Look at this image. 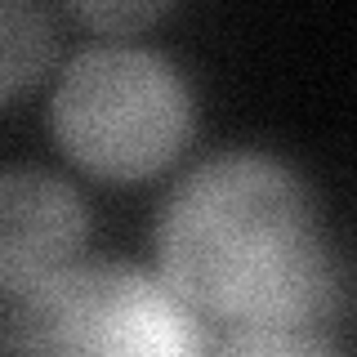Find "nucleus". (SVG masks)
I'll return each instance as SVG.
<instances>
[{"instance_id":"obj_1","label":"nucleus","mask_w":357,"mask_h":357,"mask_svg":"<svg viewBox=\"0 0 357 357\" xmlns=\"http://www.w3.org/2000/svg\"><path fill=\"white\" fill-rule=\"evenodd\" d=\"M152 268L215 335L326 326L340 255L321 201L290 156L232 143L170 178L152 219Z\"/></svg>"},{"instance_id":"obj_2","label":"nucleus","mask_w":357,"mask_h":357,"mask_svg":"<svg viewBox=\"0 0 357 357\" xmlns=\"http://www.w3.org/2000/svg\"><path fill=\"white\" fill-rule=\"evenodd\" d=\"M45 130L72 174L139 188L192 152L201 98L170 50L143 36H89L50 76Z\"/></svg>"},{"instance_id":"obj_3","label":"nucleus","mask_w":357,"mask_h":357,"mask_svg":"<svg viewBox=\"0 0 357 357\" xmlns=\"http://www.w3.org/2000/svg\"><path fill=\"white\" fill-rule=\"evenodd\" d=\"M5 357H215V331L152 264L89 255L5 304Z\"/></svg>"},{"instance_id":"obj_4","label":"nucleus","mask_w":357,"mask_h":357,"mask_svg":"<svg viewBox=\"0 0 357 357\" xmlns=\"http://www.w3.org/2000/svg\"><path fill=\"white\" fill-rule=\"evenodd\" d=\"M94 215L67 170L40 161L0 165V299H22L89 259Z\"/></svg>"},{"instance_id":"obj_5","label":"nucleus","mask_w":357,"mask_h":357,"mask_svg":"<svg viewBox=\"0 0 357 357\" xmlns=\"http://www.w3.org/2000/svg\"><path fill=\"white\" fill-rule=\"evenodd\" d=\"M59 63V18L31 0H5L0 5V103L14 107L27 89L50 81Z\"/></svg>"},{"instance_id":"obj_6","label":"nucleus","mask_w":357,"mask_h":357,"mask_svg":"<svg viewBox=\"0 0 357 357\" xmlns=\"http://www.w3.org/2000/svg\"><path fill=\"white\" fill-rule=\"evenodd\" d=\"M215 357H344L326 326H250L215 335Z\"/></svg>"},{"instance_id":"obj_7","label":"nucleus","mask_w":357,"mask_h":357,"mask_svg":"<svg viewBox=\"0 0 357 357\" xmlns=\"http://www.w3.org/2000/svg\"><path fill=\"white\" fill-rule=\"evenodd\" d=\"M170 9V0H85V5H67V14L89 27V36H143Z\"/></svg>"}]
</instances>
